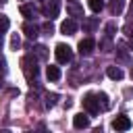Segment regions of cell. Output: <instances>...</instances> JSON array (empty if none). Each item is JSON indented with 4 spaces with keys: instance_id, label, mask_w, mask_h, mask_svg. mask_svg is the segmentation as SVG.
Wrapping results in <instances>:
<instances>
[{
    "instance_id": "obj_1",
    "label": "cell",
    "mask_w": 133,
    "mask_h": 133,
    "mask_svg": "<svg viewBox=\"0 0 133 133\" xmlns=\"http://www.w3.org/2000/svg\"><path fill=\"white\" fill-rule=\"evenodd\" d=\"M108 98L106 94H85L83 98V108L89 114H98L100 110H108Z\"/></svg>"
},
{
    "instance_id": "obj_2",
    "label": "cell",
    "mask_w": 133,
    "mask_h": 133,
    "mask_svg": "<svg viewBox=\"0 0 133 133\" xmlns=\"http://www.w3.org/2000/svg\"><path fill=\"white\" fill-rule=\"evenodd\" d=\"M54 56H56V60H58L60 64H66V62H71V58H73V50H71L66 44H58L56 50H54Z\"/></svg>"
},
{
    "instance_id": "obj_3",
    "label": "cell",
    "mask_w": 133,
    "mask_h": 133,
    "mask_svg": "<svg viewBox=\"0 0 133 133\" xmlns=\"http://www.w3.org/2000/svg\"><path fill=\"white\" fill-rule=\"evenodd\" d=\"M21 64H23V71H25V77H27V79L37 77V66H35V60L31 62V56H25V58L21 60Z\"/></svg>"
},
{
    "instance_id": "obj_4",
    "label": "cell",
    "mask_w": 133,
    "mask_h": 133,
    "mask_svg": "<svg viewBox=\"0 0 133 133\" xmlns=\"http://www.w3.org/2000/svg\"><path fill=\"white\" fill-rule=\"evenodd\" d=\"M131 125H133V123H131V118H129V116H125V114H118V116L112 121V129H114V131H129V129H131Z\"/></svg>"
},
{
    "instance_id": "obj_5",
    "label": "cell",
    "mask_w": 133,
    "mask_h": 133,
    "mask_svg": "<svg viewBox=\"0 0 133 133\" xmlns=\"http://www.w3.org/2000/svg\"><path fill=\"white\" fill-rule=\"evenodd\" d=\"M58 10H60V0H50V2L44 4V15H46L48 19L58 17Z\"/></svg>"
},
{
    "instance_id": "obj_6",
    "label": "cell",
    "mask_w": 133,
    "mask_h": 133,
    "mask_svg": "<svg viewBox=\"0 0 133 133\" xmlns=\"http://www.w3.org/2000/svg\"><path fill=\"white\" fill-rule=\"evenodd\" d=\"M73 127H75V129H87V127H89V116H87L85 112H77V114L73 116Z\"/></svg>"
},
{
    "instance_id": "obj_7",
    "label": "cell",
    "mask_w": 133,
    "mask_h": 133,
    "mask_svg": "<svg viewBox=\"0 0 133 133\" xmlns=\"http://www.w3.org/2000/svg\"><path fill=\"white\" fill-rule=\"evenodd\" d=\"M75 31H77V21H75V19H66V21L60 23V33H64V35H73Z\"/></svg>"
},
{
    "instance_id": "obj_8",
    "label": "cell",
    "mask_w": 133,
    "mask_h": 133,
    "mask_svg": "<svg viewBox=\"0 0 133 133\" xmlns=\"http://www.w3.org/2000/svg\"><path fill=\"white\" fill-rule=\"evenodd\" d=\"M94 48H96V42H94L91 37H85V39H81V42H79V52H81V54H85V56H87V54H91V52H94Z\"/></svg>"
},
{
    "instance_id": "obj_9",
    "label": "cell",
    "mask_w": 133,
    "mask_h": 133,
    "mask_svg": "<svg viewBox=\"0 0 133 133\" xmlns=\"http://www.w3.org/2000/svg\"><path fill=\"white\" fill-rule=\"evenodd\" d=\"M123 8H125V0H110V4H108L110 15H121Z\"/></svg>"
},
{
    "instance_id": "obj_10",
    "label": "cell",
    "mask_w": 133,
    "mask_h": 133,
    "mask_svg": "<svg viewBox=\"0 0 133 133\" xmlns=\"http://www.w3.org/2000/svg\"><path fill=\"white\" fill-rule=\"evenodd\" d=\"M106 75H108L112 81H121V79L125 77V73H123L118 66H108V69H106Z\"/></svg>"
},
{
    "instance_id": "obj_11",
    "label": "cell",
    "mask_w": 133,
    "mask_h": 133,
    "mask_svg": "<svg viewBox=\"0 0 133 133\" xmlns=\"http://www.w3.org/2000/svg\"><path fill=\"white\" fill-rule=\"evenodd\" d=\"M46 77H48L50 81H58V79H60V69L54 66V64H50V66L46 69Z\"/></svg>"
},
{
    "instance_id": "obj_12",
    "label": "cell",
    "mask_w": 133,
    "mask_h": 133,
    "mask_svg": "<svg viewBox=\"0 0 133 133\" xmlns=\"http://www.w3.org/2000/svg\"><path fill=\"white\" fill-rule=\"evenodd\" d=\"M23 31H25V35H27L29 39H35V37H37V27L31 25V23H25V25H23Z\"/></svg>"
},
{
    "instance_id": "obj_13",
    "label": "cell",
    "mask_w": 133,
    "mask_h": 133,
    "mask_svg": "<svg viewBox=\"0 0 133 133\" xmlns=\"http://www.w3.org/2000/svg\"><path fill=\"white\" fill-rule=\"evenodd\" d=\"M21 15H23L25 19H35V8H33L31 4H23V6H21Z\"/></svg>"
},
{
    "instance_id": "obj_14",
    "label": "cell",
    "mask_w": 133,
    "mask_h": 133,
    "mask_svg": "<svg viewBox=\"0 0 133 133\" xmlns=\"http://www.w3.org/2000/svg\"><path fill=\"white\" fill-rule=\"evenodd\" d=\"M87 4H89V8H91L94 12H100V10L104 8V2H102V0H89Z\"/></svg>"
},
{
    "instance_id": "obj_15",
    "label": "cell",
    "mask_w": 133,
    "mask_h": 133,
    "mask_svg": "<svg viewBox=\"0 0 133 133\" xmlns=\"http://www.w3.org/2000/svg\"><path fill=\"white\" fill-rule=\"evenodd\" d=\"M116 35V23H108L106 25V37L110 39V37H114Z\"/></svg>"
},
{
    "instance_id": "obj_16",
    "label": "cell",
    "mask_w": 133,
    "mask_h": 133,
    "mask_svg": "<svg viewBox=\"0 0 133 133\" xmlns=\"http://www.w3.org/2000/svg\"><path fill=\"white\" fill-rule=\"evenodd\" d=\"M8 27H10V21H8V17H6V15H0V33H2V31H6Z\"/></svg>"
},
{
    "instance_id": "obj_17",
    "label": "cell",
    "mask_w": 133,
    "mask_h": 133,
    "mask_svg": "<svg viewBox=\"0 0 133 133\" xmlns=\"http://www.w3.org/2000/svg\"><path fill=\"white\" fill-rule=\"evenodd\" d=\"M66 10H69L71 15H75V17H81V15H83V10H81L77 4H69V6H66Z\"/></svg>"
},
{
    "instance_id": "obj_18",
    "label": "cell",
    "mask_w": 133,
    "mask_h": 133,
    "mask_svg": "<svg viewBox=\"0 0 133 133\" xmlns=\"http://www.w3.org/2000/svg\"><path fill=\"white\" fill-rule=\"evenodd\" d=\"M19 46H21V37L17 33H12V37H10V50H17Z\"/></svg>"
},
{
    "instance_id": "obj_19",
    "label": "cell",
    "mask_w": 133,
    "mask_h": 133,
    "mask_svg": "<svg viewBox=\"0 0 133 133\" xmlns=\"http://www.w3.org/2000/svg\"><path fill=\"white\" fill-rule=\"evenodd\" d=\"M56 100H58V94H48L46 96V106L50 108V106H54L56 104Z\"/></svg>"
},
{
    "instance_id": "obj_20",
    "label": "cell",
    "mask_w": 133,
    "mask_h": 133,
    "mask_svg": "<svg viewBox=\"0 0 133 133\" xmlns=\"http://www.w3.org/2000/svg\"><path fill=\"white\" fill-rule=\"evenodd\" d=\"M42 29H44L48 35H50V33H54V27H52V23H50V21H48V23H44V27H42Z\"/></svg>"
},
{
    "instance_id": "obj_21",
    "label": "cell",
    "mask_w": 133,
    "mask_h": 133,
    "mask_svg": "<svg viewBox=\"0 0 133 133\" xmlns=\"http://www.w3.org/2000/svg\"><path fill=\"white\" fill-rule=\"evenodd\" d=\"M35 50H37V56H39V58H46V56H48V52H46V48H44V46H37Z\"/></svg>"
},
{
    "instance_id": "obj_22",
    "label": "cell",
    "mask_w": 133,
    "mask_h": 133,
    "mask_svg": "<svg viewBox=\"0 0 133 133\" xmlns=\"http://www.w3.org/2000/svg\"><path fill=\"white\" fill-rule=\"evenodd\" d=\"M96 27V19H89L87 23H85V29H94Z\"/></svg>"
},
{
    "instance_id": "obj_23",
    "label": "cell",
    "mask_w": 133,
    "mask_h": 133,
    "mask_svg": "<svg viewBox=\"0 0 133 133\" xmlns=\"http://www.w3.org/2000/svg\"><path fill=\"white\" fill-rule=\"evenodd\" d=\"M0 71H4V60H2V56H0Z\"/></svg>"
},
{
    "instance_id": "obj_24",
    "label": "cell",
    "mask_w": 133,
    "mask_h": 133,
    "mask_svg": "<svg viewBox=\"0 0 133 133\" xmlns=\"http://www.w3.org/2000/svg\"><path fill=\"white\" fill-rule=\"evenodd\" d=\"M131 79H133V66H131Z\"/></svg>"
},
{
    "instance_id": "obj_25",
    "label": "cell",
    "mask_w": 133,
    "mask_h": 133,
    "mask_svg": "<svg viewBox=\"0 0 133 133\" xmlns=\"http://www.w3.org/2000/svg\"><path fill=\"white\" fill-rule=\"evenodd\" d=\"M131 50H133V37H131Z\"/></svg>"
},
{
    "instance_id": "obj_26",
    "label": "cell",
    "mask_w": 133,
    "mask_h": 133,
    "mask_svg": "<svg viewBox=\"0 0 133 133\" xmlns=\"http://www.w3.org/2000/svg\"><path fill=\"white\" fill-rule=\"evenodd\" d=\"M0 46H2V35H0Z\"/></svg>"
}]
</instances>
